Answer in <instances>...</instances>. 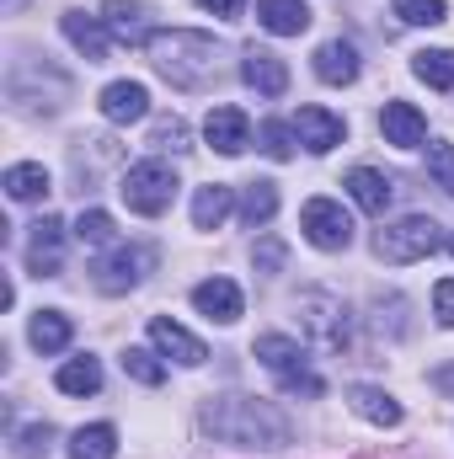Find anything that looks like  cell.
I'll use <instances>...</instances> for the list:
<instances>
[{
  "mask_svg": "<svg viewBox=\"0 0 454 459\" xmlns=\"http://www.w3.org/2000/svg\"><path fill=\"white\" fill-rule=\"evenodd\" d=\"M150 65L177 86V91H204L209 81H220V43L209 32H155L150 38Z\"/></svg>",
  "mask_w": 454,
  "mask_h": 459,
  "instance_id": "obj_2",
  "label": "cell"
},
{
  "mask_svg": "<svg viewBox=\"0 0 454 459\" xmlns=\"http://www.w3.org/2000/svg\"><path fill=\"white\" fill-rule=\"evenodd\" d=\"M54 385H59L65 395H97V390H102V363H97V358H70V363L54 374Z\"/></svg>",
  "mask_w": 454,
  "mask_h": 459,
  "instance_id": "obj_27",
  "label": "cell"
},
{
  "mask_svg": "<svg viewBox=\"0 0 454 459\" xmlns=\"http://www.w3.org/2000/svg\"><path fill=\"white\" fill-rule=\"evenodd\" d=\"M300 230L316 251H347L353 246V220H347V209L337 198H310L300 209Z\"/></svg>",
  "mask_w": 454,
  "mask_h": 459,
  "instance_id": "obj_7",
  "label": "cell"
},
{
  "mask_svg": "<svg viewBox=\"0 0 454 459\" xmlns=\"http://www.w3.org/2000/svg\"><path fill=\"white\" fill-rule=\"evenodd\" d=\"M273 214H278V182H267V177L246 182V193H240V220L257 230V225H267Z\"/></svg>",
  "mask_w": 454,
  "mask_h": 459,
  "instance_id": "obj_26",
  "label": "cell"
},
{
  "mask_svg": "<svg viewBox=\"0 0 454 459\" xmlns=\"http://www.w3.org/2000/svg\"><path fill=\"white\" fill-rule=\"evenodd\" d=\"M380 134H385V144H396V150H417V144L428 139V117L417 113L412 102H385Z\"/></svg>",
  "mask_w": 454,
  "mask_h": 459,
  "instance_id": "obj_15",
  "label": "cell"
},
{
  "mask_svg": "<svg viewBox=\"0 0 454 459\" xmlns=\"http://www.w3.org/2000/svg\"><path fill=\"white\" fill-rule=\"evenodd\" d=\"M257 22L273 38H300L310 27V5L305 0H257Z\"/></svg>",
  "mask_w": 454,
  "mask_h": 459,
  "instance_id": "obj_19",
  "label": "cell"
},
{
  "mask_svg": "<svg viewBox=\"0 0 454 459\" xmlns=\"http://www.w3.org/2000/svg\"><path fill=\"white\" fill-rule=\"evenodd\" d=\"M59 240H65V225L54 214H43L32 235H27V273L32 278H59Z\"/></svg>",
  "mask_w": 454,
  "mask_h": 459,
  "instance_id": "obj_12",
  "label": "cell"
},
{
  "mask_svg": "<svg viewBox=\"0 0 454 459\" xmlns=\"http://www.w3.org/2000/svg\"><path fill=\"white\" fill-rule=\"evenodd\" d=\"M150 342H155L161 358H177V363H188V368H198V363L209 358V347L198 342L193 332H182L177 321H166V316H155V321H150Z\"/></svg>",
  "mask_w": 454,
  "mask_h": 459,
  "instance_id": "obj_16",
  "label": "cell"
},
{
  "mask_svg": "<svg viewBox=\"0 0 454 459\" xmlns=\"http://www.w3.org/2000/svg\"><path fill=\"white\" fill-rule=\"evenodd\" d=\"M342 187H347V193H353V204H358L363 214H374V220H380V214L390 209V198H396V187H390L374 166H353Z\"/></svg>",
  "mask_w": 454,
  "mask_h": 459,
  "instance_id": "obj_18",
  "label": "cell"
},
{
  "mask_svg": "<svg viewBox=\"0 0 454 459\" xmlns=\"http://www.w3.org/2000/svg\"><path fill=\"white\" fill-rule=\"evenodd\" d=\"M450 251H454V235H450Z\"/></svg>",
  "mask_w": 454,
  "mask_h": 459,
  "instance_id": "obj_41",
  "label": "cell"
},
{
  "mask_svg": "<svg viewBox=\"0 0 454 459\" xmlns=\"http://www.w3.org/2000/svg\"><path fill=\"white\" fill-rule=\"evenodd\" d=\"M5 193H11L16 204H38V198L48 193V171H43V166H32V160H22V166H11V171H5Z\"/></svg>",
  "mask_w": 454,
  "mask_h": 459,
  "instance_id": "obj_29",
  "label": "cell"
},
{
  "mask_svg": "<svg viewBox=\"0 0 454 459\" xmlns=\"http://www.w3.org/2000/svg\"><path fill=\"white\" fill-rule=\"evenodd\" d=\"M433 310H439L444 326H454V278H439L433 283Z\"/></svg>",
  "mask_w": 454,
  "mask_h": 459,
  "instance_id": "obj_38",
  "label": "cell"
},
{
  "mask_svg": "<svg viewBox=\"0 0 454 459\" xmlns=\"http://www.w3.org/2000/svg\"><path fill=\"white\" fill-rule=\"evenodd\" d=\"M240 5H246V0H204V11H209V16H220V22H235V16H240Z\"/></svg>",
  "mask_w": 454,
  "mask_h": 459,
  "instance_id": "obj_39",
  "label": "cell"
},
{
  "mask_svg": "<svg viewBox=\"0 0 454 459\" xmlns=\"http://www.w3.org/2000/svg\"><path fill=\"white\" fill-rule=\"evenodd\" d=\"M316 75H321L327 86H353V81H358V48H353L347 38L321 43V48H316Z\"/></svg>",
  "mask_w": 454,
  "mask_h": 459,
  "instance_id": "obj_20",
  "label": "cell"
},
{
  "mask_svg": "<svg viewBox=\"0 0 454 459\" xmlns=\"http://www.w3.org/2000/svg\"><path fill=\"white\" fill-rule=\"evenodd\" d=\"M204 139L220 150V155H240L246 144H251V123L240 108H214V113L204 117Z\"/></svg>",
  "mask_w": 454,
  "mask_h": 459,
  "instance_id": "obj_17",
  "label": "cell"
},
{
  "mask_svg": "<svg viewBox=\"0 0 454 459\" xmlns=\"http://www.w3.org/2000/svg\"><path fill=\"white\" fill-rule=\"evenodd\" d=\"M433 385H439L444 395H454V363H450V368H439V374H433Z\"/></svg>",
  "mask_w": 454,
  "mask_h": 459,
  "instance_id": "obj_40",
  "label": "cell"
},
{
  "mask_svg": "<svg viewBox=\"0 0 454 459\" xmlns=\"http://www.w3.org/2000/svg\"><path fill=\"white\" fill-rule=\"evenodd\" d=\"M294 134H300V144H305L310 155H327V150L342 144L347 123H342L337 113H327V108H300V113H294Z\"/></svg>",
  "mask_w": 454,
  "mask_h": 459,
  "instance_id": "obj_13",
  "label": "cell"
},
{
  "mask_svg": "<svg viewBox=\"0 0 454 459\" xmlns=\"http://www.w3.org/2000/svg\"><path fill=\"white\" fill-rule=\"evenodd\" d=\"M204 428H209L220 444H240V449L289 444V417H284L273 401H257V395H214V401L204 406Z\"/></svg>",
  "mask_w": 454,
  "mask_h": 459,
  "instance_id": "obj_1",
  "label": "cell"
},
{
  "mask_svg": "<svg viewBox=\"0 0 454 459\" xmlns=\"http://www.w3.org/2000/svg\"><path fill=\"white\" fill-rule=\"evenodd\" d=\"M65 38H70V48L75 54H86V65H108V54H113V32H108V22L102 16H86V11H65Z\"/></svg>",
  "mask_w": 454,
  "mask_h": 459,
  "instance_id": "obj_9",
  "label": "cell"
},
{
  "mask_svg": "<svg viewBox=\"0 0 454 459\" xmlns=\"http://www.w3.org/2000/svg\"><path fill=\"white\" fill-rule=\"evenodd\" d=\"M273 374H278V385L289 390V395H305V401H321L327 395V379L316 374V368H305V347L294 342V337H278V332H267V337H257L251 347Z\"/></svg>",
  "mask_w": 454,
  "mask_h": 459,
  "instance_id": "obj_3",
  "label": "cell"
},
{
  "mask_svg": "<svg viewBox=\"0 0 454 459\" xmlns=\"http://www.w3.org/2000/svg\"><path fill=\"white\" fill-rule=\"evenodd\" d=\"M193 305H198V316H209V321H220V326H235L240 310H246V299H240V289H235L230 278H204V283L193 289Z\"/></svg>",
  "mask_w": 454,
  "mask_h": 459,
  "instance_id": "obj_14",
  "label": "cell"
},
{
  "mask_svg": "<svg viewBox=\"0 0 454 459\" xmlns=\"http://www.w3.org/2000/svg\"><path fill=\"white\" fill-rule=\"evenodd\" d=\"M48 438H54V428H48V422H38V428H27V433L16 438V455H22V459L48 455Z\"/></svg>",
  "mask_w": 454,
  "mask_h": 459,
  "instance_id": "obj_36",
  "label": "cell"
},
{
  "mask_svg": "<svg viewBox=\"0 0 454 459\" xmlns=\"http://www.w3.org/2000/svg\"><path fill=\"white\" fill-rule=\"evenodd\" d=\"M428 177H433V182L454 198V144H444V139H433V144H428Z\"/></svg>",
  "mask_w": 454,
  "mask_h": 459,
  "instance_id": "obj_34",
  "label": "cell"
},
{
  "mask_svg": "<svg viewBox=\"0 0 454 459\" xmlns=\"http://www.w3.org/2000/svg\"><path fill=\"white\" fill-rule=\"evenodd\" d=\"M300 326H305V337L321 347V352H342V347L353 342V321H347V305H342L337 294H321V289H310V294H300Z\"/></svg>",
  "mask_w": 454,
  "mask_h": 459,
  "instance_id": "obj_6",
  "label": "cell"
},
{
  "mask_svg": "<svg viewBox=\"0 0 454 459\" xmlns=\"http://www.w3.org/2000/svg\"><path fill=\"white\" fill-rule=\"evenodd\" d=\"M284 256H289V251H284V240H273V235H267V240L257 246V273H278V267H284Z\"/></svg>",
  "mask_w": 454,
  "mask_h": 459,
  "instance_id": "obj_37",
  "label": "cell"
},
{
  "mask_svg": "<svg viewBox=\"0 0 454 459\" xmlns=\"http://www.w3.org/2000/svg\"><path fill=\"white\" fill-rule=\"evenodd\" d=\"M150 144H155V150L182 155V150H188V123H182V117H161V123L150 128Z\"/></svg>",
  "mask_w": 454,
  "mask_h": 459,
  "instance_id": "obj_35",
  "label": "cell"
},
{
  "mask_svg": "<svg viewBox=\"0 0 454 459\" xmlns=\"http://www.w3.org/2000/svg\"><path fill=\"white\" fill-rule=\"evenodd\" d=\"M150 267H155V251H150V246H118V251H108L92 273H97V289H102V294H128V289L144 283Z\"/></svg>",
  "mask_w": 454,
  "mask_h": 459,
  "instance_id": "obj_8",
  "label": "cell"
},
{
  "mask_svg": "<svg viewBox=\"0 0 454 459\" xmlns=\"http://www.w3.org/2000/svg\"><path fill=\"white\" fill-rule=\"evenodd\" d=\"M257 139H262V144H257L262 155H273V160H289L300 134H294V123H262V134H257Z\"/></svg>",
  "mask_w": 454,
  "mask_h": 459,
  "instance_id": "obj_32",
  "label": "cell"
},
{
  "mask_svg": "<svg viewBox=\"0 0 454 459\" xmlns=\"http://www.w3.org/2000/svg\"><path fill=\"white\" fill-rule=\"evenodd\" d=\"M118 455V428L113 422H92L70 438V459H113Z\"/></svg>",
  "mask_w": 454,
  "mask_h": 459,
  "instance_id": "obj_28",
  "label": "cell"
},
{
  "mask_svg": "<svg viewBox=\"0 0 454 459\" xmlns=\"http://www.w3.org/2000/svg\"><path fill=\"white\" fill-rule=\"evenodd\" d=\"M177 171L166 166V160H139V166H128L123 171V182H118V193H123V204L134 209V214H144V220H155V214H166L171 209V198H177Z\"/></svg>",
  "mask_w": 454,
  "mask_h": 459,
  "instance_id": "obj_4",
  "label": "cell"
},
{
  "mask_svg": "<svg viewBox=\"0 0 454 459\" xmlns=\"http://www.w3.org/2000/svg\"><path fill=\"white\" fill-rule=\"evenodd\" d=\"M390 11H396L406 27H439V22L450 16V5H444V0H396Z\"/></svg>",
  "mask_w": 454,
  "mask_h": 459,
  "instance_id": "obj_31",
  "label": "cell"
},
{
  "mask_svg": "<svg viewBox=\"0 0 454 459\" xmlns=\"http://www.w3.org/2000/svg\"><path fill=\"white\" fill-rule=\"evenodd\" d=\"M123 374H128V379H139V385H150V390H155V385H166V368L155 363V352H150V347H128V352H123Z\"/></svg>",
  "mask_w": 454,
  "mask_h": 459,
  "instance_id": "obj_30",
  "label": "cell"
},
{
  "mask_svg": "<svg viewBox=\"0 0 454 459\" xmlns=\"http://www.w3.org/2000/svg\"><path fill=\"white\" fill-rule=\"evenodd\" d=\"M240 81L257 91V97H284L289 91V65L273 54V48H246V59H240Z\"/></svg>",
  "mask_w": 454,
  "mask_h": 459,
  "instance_id": "obj_11",
  "label": "cell"
},
{
  "mask_svg": "<svg viewBox=\"0 0 454 459\" xmlns=\"http://www.w3.org/2000/svg\"><path fill=\"white\" fill-rule=\"evenodd\" d=\"M230 209H235V193H230L225 182L198 187L193 193V230H220L230 220Z\"/></svg>",
  "mask_w": 454,
  "mask_h": 459,
  "instance_id": "obj_23",
  "label": "cell"
},
{
  "mask_svg": "<svg viewBox=\"0 0 454 459\" xmlns=\"http://www.w3.org/2000/svg\"><path fill=\"white\" fill-rule=\"evenodd\" d=\"M155 11L144 5V0H108L102 5V22H108V32H113V43H144L150 48V38H155V22H150Z\"/></svg>",
  "mask_w": 454,
  "mask_h": 459,
  "instance_id": "obj_10",
  "label": "cell"
},
{
  "mask_svg": "<svg viewBox=\"0 0 454 459\" xmlns=\"http://www.w3.org/2000/svg\"><path fill=\"white\" fill-rule=\"evenodd\" d=\"M144 113H150V91L139 81H113L102 91V117L108 123H139Z\"/></svg>",
  "mask_w": 454,
  "mask_h": 459,
  "instance_id": "obj_21",
  "label": "cell"
},
{
  "mask_svg": "<svg viewBox=\"0 0 454 459\" xmlns=\"http://www.w3.org/2000/svg\"><path fill=\"white\" fill-rule=\"evenodd\" d=\"M347 406H353L363 422H374V428H396V422H401L396 395H390V390H380V385H353V390H347Z\"/></svg>",
  "mask_w": 454,
  "mask_h": 459,
  "instance_id": "obj_22",
  "label": "cell"
},
{
  "mask_svg": "<svg viewBox=\"0 0 454 459\" xmlns=\"http://www.w3.org/2000/svg\"><path fill=\"white\" fill-rule=\"evenodd\" d=\"M75 240H81V246H108V240H113V214L86 209V214L75 220Z\"/></svg>",
  "mask_w": 454,
  "mask_h": 459,
  "instance_id": "obj_33",
  "label": "cell"
},
{
  "mask_svg": "<svg viewBox=\"0 0 454 459\" xmlns=\"http://www.w3.org/2000/svg\"><path fill=\"white\" fill-rule=\"evenodd\" d=\"M412 75L433 91H454V48H423L412 54Z\"/></svg>",
  "mask_w": 454,
  "mask_h": 459,
  "instance_id": "obj_25",
  "label": "cell"
},
{
  "mask_svg": "<svg viewBox=\"0 0 454 459\" xmlns=\"http://www.w3.org/2000/svg\"><path fill=\"white\" fill-rule=\"evenodd\" d=\"M439 240H444V235H439V225H433L428 214H406V220H396V225H385L374 235V256L390 262V267H406V262L433 256Z\"/></svg>",
  "mask_w": 454,
  "mask_h": 459,
  "instance_id": "obj_5",
  "label": "cell"
},
{
  "mask_svg": "<svg viewBox=\"0 0 454 459\" xmlns=\"http://www.w3.org/2000/svg\"><path fill=\"white\" fill-rule=\"evenodd\" d=\"M70 332H75V326H70L65 310H38L32 326H27V342L48 358V352H65V347H70Z\"/></svg>",
  "mask_w": 454,
  "mask_h": 459,
  "instance_id": "obj_24",
  "label": "cell"
}]
</instances>
